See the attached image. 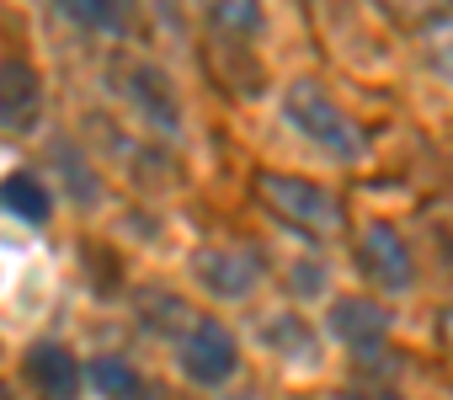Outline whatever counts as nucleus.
I'll return each mask as SVG.
<instances>
[{"instance_id":"nucleus-1","label":"nucleus","mask_w":453,"mask_h":400,"mask_svg":"<svg viewBox=\"0 0 453 400\" xmlns=\"http://www.w3.org/2000/svg\"><path fill=\"white\" fill-rule=\"evenodd\" d=\"M283 118H288V128H299L315 150H326L331 160H342V165H352V160H363V134H357V123L320 91V81H294L288 91H283Z\"/></svg>"},{"instance_id":"nucleus-2","label":"nucleus","mask_w":453,"mask_h":400,"mask_svg":"<svg viewBox=\"0 0 453 400\" xmlns=\"http://www.w3.org/2000/svg\"><path fill=\"white\" fill-rule=\"evenodd\" d=\"M257 197L294 230L304 235H336L342 230V204L310 176H283V171H262L257 176Z\"/></svg>"},{"instance_id":"nucleus-3","label":"nucleus","mask_w":453,"mask_h":400,"mask_svg":"<svg viewBox=\"0 0 453 400\" xmlns=\"http://www.w3.org/2000/svg\"><path fill=\"white\" fill-rule=\"evenodd\" d=\"M112 81L123 86V96L134 102V112H139L150 128H160V134H176V123H181V107H176V91H171V81H165L155 65H144V59H112Z\"/></svg>"},{"instance_id":"nucleus-4","label":"nucleus","mask_w":453,"mask_h":400,"mask_svg":"<svg viewBox=\"0 0 453 400\" xmlns=\"http://www.w3.org/2000/svg\"><path fill=\"white\" fill-rule=\"evenodd\" d=\"M235 358H241V347H235V336L224 331L219 320H197L181 336V368L197 384H224V379L235 373Z\"/></svg>"},{"instance_id":"nucleus-5","label":"nucleus","mask_w":453,"mask_h":400,"mask_svg":"<svg viewBox=\"0 0 453 400\" xmlns=\"http://www.w3.org/2000/svg\"><path fill=\"white\" fill-rule=\"evenodd\" d=\"M357 262H363V273H368L379 288H389V294H405V288H411V246L400 241L395 225L373 219V225L363 230V241H357Z\"/></svg>"},{"instance_id":"nucleus-6","label":"nucleus","mask_w":453,"mask_h":400,"mask_svg":"<svg viewBox=\"0 0 453 400\" xmlns=\"http://www.w3.org/2000/svg\"><path fill=\"white\" fill-rule=\"evenodd\" d=\"M192 273H197V283L203 288H213L219 299H246L257 283H262V257L257 251H241V246H213V251H203L197 262H192Z\"/></svg>"},{"instance_id":"nucleus-7","label":"nucleus","mask_w":453,"mask_h":400,"mask_svg":"<svg viewBox=\"0 0 453 400\" xmlns=\"http://www.w3.org/2000/svg\"><path fill=\"white\" fill-rule=\"evenodd\" d=\"M38 112H43V81H38V70L22 65V59H6V65H0V128H12V134L33 128Z\"/></svg>"},{"instance_id":"nucleus-8","label":"nucleus","mask_w":453,"mask_h":400,"mask_svg":"<svg viewBox=\"0 0 453 400\" xmlns=\"http://www.w3.org/2000/svg\"><path fill=\"white\" fill-rule=\"evenodd\" d=\"M81 379H86L81 363H75L59 342H43V347L27 352V384H33L43 400H75Z\"/></svg>"},{"instance_id":"nucleus-9","label":"nucleus","mask_w":453,"mask_h":400,"mask_svg":"<svg viewBox=\"0 0 453 400\" xmlns=\"http://www.w3.org/2000/svg\"><path fill=\"white\" fill-rule=\"evenodd\" d=\"M389 331V315L373 304V299H336L331 304V336L357 347V352H373Z\"/></svg>"},{"instance_id":"nucleus-10","label":"nucleus","mask_w":453,"mask_h":400,"mask_svg":"<svg viewBox=\"0 0 453 400\" xmlns=\"http://www.w3.org/2000/svg\"><path fill=\"white\" fill-rule=\"evenodd\" d=\"M203 17H208L224 38H235V43L262 38V27H267L262 0H203Z\"/></svg>"},{"instance_id":"nucleus-11","label":"nucleus","mask_w":453,"mask_h":400,"mask_svg":"<svg viewBox=\"0 0 453 400\" xmlns=\"http://www.w3.org/2000/svg\"><path fill=\"white\" fill-rule=\"evenodd\" d=\"M59 17L86 33H118L128 22V0H54Z\"/></svg>"},{"instance_id":"nucleus-12","label":"nucleus","mask_w":453,"mask_h":400,"mask_svg":"<svg viewBox=\"0 0 453 400\" xmlns=\"http://www.w3.org/2000/svg\"><path fill=\"white\" fill-rule=\"evenodd\" d=\"M0 204H6L17 219H27V225H43L49 219V192H43V181L33 171H17V176L0 181Z\"/></svg>"},{"instance_id":"nucleus-13","label":"nucleus","mask_w":453,"mask_h":400,"mask_svg":"<svg viewBox=\"0 0 453 400\" xmlns=\"http://www.w3.org/2000/svg\"><path fill=\"white\" fill-rule=\"evenodd\" d=\"M86 379H91L107 400H139V373H134L123 358H91Z\"/></svg>"},{"instance_id":"nucleus-14","label":"nucleus","mask_w":453,"mask_h":400,"mask_svg":"<svg viewBox=\"0 0 453 400\" xmlns=\"http://www.w3.org/2000/svg\"><path fill=\"white\" fill-rule=\"evenodd\" d=\"M267 342H273L278 352H299V358L315 352V342L304 336V320H294V315H278V320L267 326Z\"/></svg>"},{"instance_id":"nucleus-15","label":"nucleus","mask_w":453,"mask_h":400,"mask_svg":"<svg viewBox=\"0 0 453 400\" xmlns=\"http://www.w3.org/2000/svg\"><path fill=\"white\" fill-rule=\"evenodd\" d=\"M139 310H144V326H150L155 336L165 331L160 320H181V326H197V320L187 315V304H181V299H165V294H144V304H139Z\"/></svg>"},{"instance_id":"nucleus-16","label":"nucleus","mask_w":453,"mask_h":400,"mask_svg":"<svg viewBox=\"0 0 453 400\" xmlns=\"http://www.w3.org/2000/svg\"><path fill=\"white\" fill-rule=\"evenodd\" d=\"M389 12H400V17H411V22H426V17H437V12H448L453 0H384Z\"/></svg>"},{"instance_id":"nucleus-17","label":"nucleus","mask_w":453,"mask_h":400,"mask_svg":"<svg viewBox=\"0 0 453 400\" xmlns=\"http://www.w3.org/2000/svg\"><path fill=\"white\" fill-rule=\"evenodd\" d=\"M352 400H400V395H389V389H373V395H352Z\"/></svg>"},{"instance_id":"nucleus-18","label":"nucleus","mask_w":453,"mask_h":400,"mask_svg":"<svg viewBox=\"0 0 453 400\" xmlns=\"http://www.w3.org/2000/svg\"><path fill=\"white\" fill-rule=\"evenodd\" d=\"M442 336L453 342V310H442Z\"/></svg>"},{"instance_id":"nucleus-19","label":"nucleus","mask_w":453,"mask_h":400,"mask_svg":"<svg viewBox=\"0 0 453 400\" xmlns=\"http://www.w3.org/2000/svg\"><path fill=\"white\" fill-rule=\"evenodd\" d=\"M0 400H12V389H6V384H0Z\"/></svg>"}]
</instances>
